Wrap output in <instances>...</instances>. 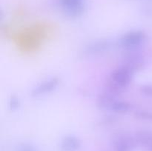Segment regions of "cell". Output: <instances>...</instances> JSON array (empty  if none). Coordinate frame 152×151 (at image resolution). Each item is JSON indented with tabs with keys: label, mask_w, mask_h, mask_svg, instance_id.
Segmentation results:
<instances>
[{
	"label": "cell",
	"mask_w": 152,
	"mask_h": 151,
	"mask_svg": "<svg viewBox=\"0 0 152 151\" xmlns=\"http://www.w3.org/2000/svg\"><path fill=\"white\" fill-rule=\"evenodd\" d=\"M147 36L142 30H132L123 34L119 39V45L128 51L137 50L146 41Z\"/></svg>",
	"instance_id": "7a4b0ae2"
},
{
	"label": "cell",
	"mask_w": 152,
	"mask_h": 151,
	"mask_svg": "<svg viewBox=\"0 0 152 151\" xmlns=\"http://www.w3.org/2000/svg\"><path fill=\"white\" fill-rule=\"evenodd\" d=\"M117 94L114 93L111 90H106L101 93L97 99V107L100 110L105 111H109L111 105L117 99Z\"/></svg>",
	"instance_id": "ba28073f"
},
{
	"label": "cell",
	"mask_w": 152,
	"mask_h": 151,
	"mask_svg": "<svg viewBox=\"0 0 152 151\" xmlns=\"http://www.w3.org/2000/svg\"><path fill=\"white\" fill-rule=\"evenodd\" d=\"M135 116L139 119L152 121V111L148 110H137L134 113Z\"/></svg>",
	"instance_id": "7c38bea8"
},
{
	"label": "cell",
	"mask_w": 152,
	"mask_h": 151,
	"mask_svg": "<svg viewBox=\"0 0 152 151\" xmlns=\"http://www.w3.org/2000/svg\"><path fill=\"white\" fill-rule=\"evenodd\" d=\"M21 105L20 100L16 96H12L8 102L9 109L11 111H16Z\"/></svg>",
	"instance_id": "4fadbf2b"
},
{
	"label": "cell",
	"mask_w": 152,
	"mask_h": 151,
	"mask_svg": "<svg viewBox=\"0 0 152 151\" xmlns=\"http://www.w3.org/2000/svg\"><path fill=\"white\" fill-rule=\"evenodd\" d=\"M15 151H38V150L31 144L22 143L16 147Z\"/></svg>",
	"instance_id": "5bb4252c"
},
{
	"label": "cell",
	"mask_w": 152,
	"mask_h": 151,
	"mask_svg": "<svg viewBox=\"0 0 152 151\" xmlns=\"http://www.w3.org/2000/svg\"><path fill=\"white\" fill-rule=\"evenodd\" d=\"M59 84V79L58 77H52L48 79L45 80L36 85L32 89L31 92V96L37 98L45 96V95L54 91L57 88Z\"/></svg>",
	"instance_id": "277c9868"
},
{
	"label": "cell",
	"mask_w": 152,
	"mask_h": 151,
	"mask_svg": "<svg viewBox=\"0 0 152 151\" xmlns=\"http://www.w3.org/2000/svg\"><path fill=\"white\" fill-rule=\"evenodd\" d=\"M59 4L64 14L70 18H77L86 11L87 0H59Z\"/></svg>",
	"instance_id": "3957f363"
},
{
	"label": "cell",
	"mask_w": 152,
	"mask_h": 151,
	"mask_svg": "<svg viewBox=\"0 0 152 151\" xmlns=\"http://www.w3.org/2000/svg\"><path fill=\"white\" fill-rule=\"evenodd\" d=\"M81 146V140L74 135L64 136L60 142V149L62 151H78Z\"/></svg>",
	"instance_id": "9c48e42d"
},
{
	"label": "cell",
	"mask_w": 152,
	"mask_h": 151,
	"mask_svg": "<svg viewBox=\"0 0 152 151\" xmlns=\"http://www.w3.org/2000/svg\"><path fill=\"white\" fill-rule=\"evenodd\" d=\"M111 42L108 40H99L93 41L86 46L83 50V54L86 57L99 56L101 54L106 53L111 49Z\"/></svg>",
	"instance_id": "8992f818"
},
{
	"label": "cell",
	"mask_w": 152,
	"mask_h": 151,
	"mask_svg": "<svg viewBox=\"0 0 152 151\" xmlns=\"http://www.w3.org/2000/svg\"><path fill=\"white\" fill-rule=\"evenodd\" d=\"M133 110V105L125 101L117 99L111 105L110 110L114 113L125 114Z\"/></svg>",
	"instance_id": "8fae6325"
},
{
	"label": "cell",
	"mask_w": 152,
	"mask_h": 151,
	"mask_svg": "<svg viewBox=\"0 0 152 151\" xmlns=\"http://www.w3.org/2000/svg\"><path fill=\"white\" fill-rule=\"evenodd\" d=\"M145 58L138 50H131L123 58V65L134 72L141 70L145 65Z\"/></svg>",
	"instance_id": "5b68a950"
},
{
	"label": "cell",
	"mask_w": 152,
	"mask_h": 151,
	"mask_svg": "<svg viewBox=\"0 0 152 151\" xmlns=\"http://www.w3.org/2000/svg\"><path fill=\"white\" fill-rule=\"evenodd\" d=\"M137 145L142 147L145 150L152 151V131L140 130L134 136Z\"/></svg>",
	"instance_id": "30bf717a"
},
{
	"label": "cell",
	"mask_w": 152,
	"mask_h": 151,
	"mask_svg": "<svg viewBox=\"0 0 152 151\" xmlns=\"http://www.w3.org/2000/svg\"><path fill=\"white\" fill-rule=\"evenodd\" d=\"M134 75V72L133 70L123 65L111 73L107 89L116 94L122 93L132 83Z\"/></svg>",
	"instance_id": "6da1fadb"
},
{
	"label": "cell",
	"mask_w": 152,
	"mask_h": 151,
	"mask_svg": "<svg viewBox=\"0 0 152 151\" xmlns=\"http://www.w3.org/2000/svg\"><path fill=\"white\" fill-rule=\"evenodd\" d=\"M140 91L145 96L152 97V84H143L140 86Z\"/></svg>",
	"instance_id": "9a60e30c"
},
{
	"label": "cell",
	"mask_w": 152,
	"mask_h": 151,
	"mask_svg": "<svg viewBox=\"0 0 152 151\" xmlns=\"http://www.w3.org/2000/svg\"><path fill=\"white\" fill-rule=\"evenodd\" d=\"M137 145L135 138L126 134L117 135L112 142L114 151H133Z\"/></svg>",
	"instance_id": "52a82bcc"
}]
</instances>
